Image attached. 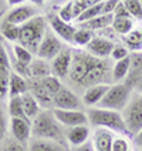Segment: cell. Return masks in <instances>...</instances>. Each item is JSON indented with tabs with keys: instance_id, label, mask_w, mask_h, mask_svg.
Instances as JSON below:
<instances>
[{
	"instance_id": "37",
	"label": "cell",
	"mask_w": 142,
	"mask_h": 151,
	"mask_svg": "<svg viewBox=\"0 0 142 151\" xmlns=\"http://www.w3.org/2000/svg\"><path fill=\"white\" fill-rule=\"evenodd\" d=\"M59 17L63 20V22H66V23H70L71 20H74V14H73V1H67L63 7L60 9Z\"/></svg>"
},
{
	"instance_id": "12",
	"label": "cell",
	"mask_w": 142,
	"mask_h": 151,
	"mask_svg": "<svg viewBox=\"0 0 142 151\" xmlns=\"http://www.w3.org/2000/svg\"><path fill=\"white\" fill-rule=\"evenodd\" d=\"M71 63H73V53L70 50H61V53L51 63L53 76H56L57 78L68 76L70 68H71Z\"/></svg>"
},
{
	"instance_id": "33",
	"label": "cell",
	"mask_w": 142,
	"mask_h": 151,
	"mask_svg": "<svg viewBox=\"0 0 142 151\" xmlns=\"http://www.w3.org/2000/svg\"><path fill=\"white\" fill-rule=\"evenodd\" d=\"M124 4L131 17H134L136 20H142V4L139 0H125Z\"/></svg>"
},
{
	"instance_id": "23",
	"label": "cell",
	"mask_w": 142,
	"mask_h": 151,
	"mask_svg": "<svg viewBox=\"0 0 142 151\" xmlns=\"http://www.w3.org/2000/svg\"><path fill=\"white\" fill-rule=\"evenodd\" d=\"M122 40L125 43V47L131 51H142V30L134 29L131 33L122 36Z\"/></svg>"
},
{
	"instance_id": "43",
	"label": "cell",
	"mask_w": 142,
	"mask_h": 151,
	"mask_svg": "<svg viewBox=\"0 0 142 151\" xmlns=\"http://www.w3.org/2000/svg\"><path fill=\"white\" fill-rule=\"evenodd\" d=\"M3 151H26V148L21 145V144H17V143H10L4 148Z\"/></svg>"
},
{
	"instance_id": "4",
	"label": "cell",
	"mask_w": 142,
	"mask_h": 151,
	"mask_svg": "<svg viewBox=\"0 0 142 151\" xmlns=\"http://www.w3.org/2000/svg\"><path fill=\"white\" fill-rule=\"evenodd\" d=\"M131 97V88L126 84H114L109 87V90L105 93L104 99L98 103V109L112 110L119 111L126 107Z\"/></svg>"
},
{
	"instance_id": "9",
	"label": "cell",
	"mask_w": 142,
	"mask_h": 151,
	"mask_svg": "<svg viewBox=\"0 0 142 151\" xmlns=\"http://www.w3.org/2000/svg\"><path fill=\"white\" fill-rule=\"evenodd\" d=\"M37 10L33 4H20L17 7H13L7 14H6V22L11 23L14 26H23L24 23H27L29 20H31L33 17H36Z\"/></svg>"
},
{
	"instance_id": "40",
	"label": "cell",
	"mask_w": 142,
	"mask_h": 151,
	"mask_svg": "<svg viewBox=\"0 0 142 151\" xmlns=\"http://www.w3.org/2000/svg\"><path fill=\"white\" fill-rule=\"evenodd\" d=\"M129 17H131V14L128 13L124 1H119L115 12H114V19H129Z\"/></svg>"
},
{
	"instance_id": "47",
	"label": "cell",
	"mask_w": 142,
	"mask_h": 151,
	"mask_svg": "<svg viewBox=\"0 0 142 151\" xmlns=\"http://www.w3.org/2000/svg\"><path fill=\"white\" fill-rule=\"evenodd\" d=\"M134 151H142V150H141V148H139V150H134Z\"/></svg>"
},
{
	"instance_id": "32",
	"label": "cell",
	"mask_w": 142,
	"mask_h": 151,
	"mask_svg": "<svg viewBox=\"0 0 142 151\" xmlns=\"http://www.w3.org/2000/svg\"><path fill=\"white\" fill-rule=\"evenodd\" d=\"M94 33L90 30H84V29H77L74 33V39H73V44L77 46H84L87 47V44L92 40Z\"/></svg>"
},
{
	"instance_id": "24",
	"label": "cell",
	"mask_w": 142,
	"mask_h": 151,
	"mask_svg": "<svg viewBox=\"0 0 142 151\" xmlns=\"http://www.w3.org/2000/svg\"><path fill=\"white\" fill-rule=\"evenodd\" d=\"M129 70H131V56L119 60V61H117L114 64V67H112V80L114 81L124 80Z\"/></svg>"
},
{
	"instance_id": "19",
	"label": "cell",
	"mask_w": 142,
	"mask_h": 151,
	"mask_svg": "<svg viewBox=\"0 0 142 151\" xmlns=\"http://www.w3.org/2000/svg\"><path fill=\"white\" fill-rule=\"evenodd\" d=\"M114 22V14H100L92 20H88L85 23L80 24V29L84 30H90V32H97V30H104V29H108L112 26Z\"/></svg>"
},
{
	"instance_id": "30",
	"label": "cell",
	"mask_w": 142,
	"mask_h": 151,
	"mask_svg": "<svg viewBox=\"0 0 142 151\" xmlns=\"http://www.w3.org/2000/svg\"><path fill=\"white\" fill-rule=\"evenodd\" d=\"M9 113H10L11 118H27L24 114V110H23L21 97H11L10 99V101H9Z\"/></svg>"
},
{
	"instance_id": "39",
	"label": "cell",
	"mask_w": 142,
	"mask_h": 151,
	"mask_svg": "<svg viewBox=\"0 0 142 151\" xmlns=\"http://www.w3.org/2000/svg\"><path fill=\"white\" fill-rule=\"evenodd\" d=\"M111 56H112V59L115 60V61H119V60L125 59L129 56V50L126 49L125 46H121V44H115L114 46V50L111 53Z\"/></svg>"
},
{
	"instance_id": "22",
	"label": "cell",
	"mask_w": 142,
	"mask_h": 151,
	"mask_svg": "<svg viewBox=\"0 0 142 151\" xmlns=\"http://www.w3.org/2000/svg\"><path fill=\"white\" fill-rule=\"evenodd\" d=\"M21 103H23V110H24L26 117L29 120H34L40 114V104L31 96L30 91H27L26 94L21 96Z\"/></svg>"
},
{
	"instance_id": "1",
	"label": "cell",
	"mask_w": 142,
	"mask_h": 151,
	"mask_svg": "<svg viewBox=\"0 0 142 151\" xmlns=\"http://www.w3.org/2000/svg\"><path fill=\"white\" fill-rule=\"evenodd\" d=\"M87 117H88V121L95 128H107V130L119 133V134H129L124 117L119 111L95 107V109H90L87 111Z\"/></svg>"
},
{
	"instance_id": "41",
	"label": "cell",
	"mask_w": 142,
	"mask_h": 151,
	"mask_svg": "<svg viewBox=\"0 0 142 151\" xmlns=\"http://www.w3.org/2000/svg\"><path fill=\"white\" fill-rule=\"evenodd\" d=\"M118 3L117 0H107V1H102V14H114L115 9H117Z\"/></svg>"
},
{
	"instance_id": "14",
	"label": "cell",
	"mask_w": 142,
	"mask_h": 151,
	"mask_svg": "<svg viewBox=\"0 0 142 151\" xmlns=\"http://www.w3.org/2000/svg\"><path fill=\"white\" fill-rule=\"evenodd\" d=\"M50 24L51 29L56 36H59L60 39H63L64 42L67 43H73V39H74V33H75V29L74 26H71L70 23H66L63 22L59 16H53L50 19Z\"/></svg>"
},
{
	"instance_id": "6",
	"label": "cell",
	"mask_w": 142,
	"mask_h": 151,
	"mask_svg": "<svg viewBox=\"0 0 142 151\" xmlns=\"http://www.w3.org/2000/svg\"><path fill=\"white\" fill-rule=\"evenodd\" d=\"M122 117L131 135L138 134L142 130V94L134 96L124 109Z\"/></svg>"
},
{
	"instance_id": "29",
	"label": "cell",
	"mask_w": 142,
	"mask_h": 151,
	"mask_svg": "<svg viewBox=\"0 0 142 151\" xmlns=\"http://www.w3.org/2000/svg\"><path fill=\"white\" fill-rule=\"evenodd\" d=\"M100 14H102V1H97L94 6H91L90 9H87L75 22H77L78 24H81V23H85V22H88V20L95 19V17L100 16Z\"/></svg>"
},
{
	"instance_id": "20",
	"label": "cell",
	"mask_w": 142,
	"mask_h": 151,
	"mask_svg": "<svg viewBox=\"0 0 142 151\" xmlns=\"http://www.w3.org/2000/svg\"><path fill=\"white\" fill-rule=\"evenodd\" d=\"M29 74L33 80H43L51 76V66L47 64V61L43 59H33L29 66Z\"/></svg>"
},
{
	"instance_id": "34",
	"label": "cell",
	"mask_w": 142,
	"mask_h": 151,
	"mask_svg": "<svg viewBox=\"0 0 142 151\" xmlns=\"http://www.w3.org/2000/svg\"><path fill=\"white\" fill-rule=\"evenodd\" d=\"M95 3L97 1H94V0H75V1H73V14H74V19L77 20L87 9L94 6Z\"/></svg>"
},
{
	"instance_id": "5",
	"label": "cell",
	"mask_w": 142,
	"mask_h": 151,
	"mask_svg": "<svg viewBox=\"0 0 142 151\" xmlns=\"http://www.w3.org/2000/svg\"><path fill=\"white\" fill-rule=\"evenodd\" d=\"M102 59H97L88 53H83V51H77L73 54V63H71V68H70V78L75 81V83H81L84 77L91 71Z\"/></svg>"
},
{
	"instance_id": "31",
	"label": "cell",
	"mask_w": 142,
	"mask_h": 151,
	"mask_svg": "<svg viewBox=\"0 0 142 151\" xmlns=\"http://www.w3.org/2000/svg\"><path fill=\"white\" fill-rule=\"evenodd\" d=\"M13 51H14V57H16V60L20 63V64L29 67L30 63L33 61V54L27 50V49H24L23 46L14 44V46H13Z\"/></svg>"
},
{
	"instance_id": "27",
	"label": "cell",
	"mask_w": 142,
	"mask_h": 151,
	"mask_svg": "<svg viewBox=\"0 0 142 151\" xmlns=\"http://www.w3.org/2000/svg\"><path fill=\"white\" fill-rule=\"evenodd\" d=\"M0 33L4 39H7L10 42H19L20 37V27L9 23L6 20H3V23L0 26Z\"/></svg>"
},
{
	"instance_id": "26",
	"label": "cell",
	"mask_w": 142,
	"mask_h": 151,
	"mask_svg": "<svg viewBox=\"0 0 142 151\" xmlns=\"http://www.w3.org/2000/svg\"><path fill=\"white\" fill-rule=\"evenodd\" d=\"M30 151H64V148L56 141L49 140H34L30 144Z\"/></svg>"
},
{
	"instance_id": "42",
	"label": "cell",
	"mask_w": 142,
	"mask_h": 151,
	"mask_svg": "<svg viewBox=\"0 0 142 151\" xmlns=\"http://www.w3.org/2000/svg\"><path fill=\"white\" fill-rule=\"evenodd\" d=\"M4 134H6V120L3 116V111L0 110V143L4 138Z\"/></svg>"
},
{
	"instance_id": "21",
	"label": "cell",
	"mask_w": 142,
	"mask_h": 151,
	"mask_svg": "<svg viewBox=\"0 0 142 151\" xmlns=\"http://www.w3.org/2000/svg\"><path fill=\"white\" fill-rule=\"evenodd\" d=\"M29 91V83L17 73H10V84H9V96L11 97H21Z\"/></svg>"
},
{
	"instance_id": "15",
	"label": "cell",
	"mask_w": 142,
	"mask_h": 151,
	"mask_svg": "<svg viewBox=\"0 0 142 151\" xmlns=\"http://www.w3.org/2000/svg\"><path fill=\"white\" fill-rule=\"evenodd\" d=\"M10 128L17 141L24 143L31 135V121L27 118H11Z\"/></svg>"
},
{
	"instance_id": "28",
	"label": "cell",
	"mask_w": 142,
	"mask_h": 151,
	"mask_svg": "<svg viewBox=\"0 0 142 151\" xmlns=\"http://www.w3.org/2000/svg\"><path fill=\"white\" fill-rule=\"evenodd\" d=\"M40 83H41V86L46 88V91L49 93L53 99H54V96H57V94L60 93V90L63 88V86H61V83H60V80L56 77V76H49V77H46V78L40 80Z\"/></svg>"
},
{
	"instance_id": "13",
	"label": "cell",
	"mask_w": 142,
	"mask_h": 151,
	"mask_svg": "<svg viewBox=\"0 0 142 151\" xmlns=\"http://www.w3.org/2000/svg\"><path fill=\"white\" fill-rule=\"evenodd\" d=\"M114 138H115L114 131L107 130V128H95L92 147L95 151H111Z\"/></svg>"
},
{
	"instance_id": "48",
	"label": "cell",
	"mask_w": 142,
	"mask_h": 151,
	"mask_svg": "<svg viewBox=\"0 0 142 151\" xmlns=\"http://www.w3.org/2000/svg\"><path fill=\"white\" fill-rule=\"evenodd\" d=\"M141 4H142V1H141Z\"/></svg>"
},
{
	"instance_id": "45",
	"label": "cell",
	"mask_w": 142,
	"mask_h": 151,
	"mask_svg": "<svg viewBox=\"0 0 142 151\" xmlns=\"http://www.w3.org/2000/svg\"><path fill=\"white\" fill-rule=\"evenodd\" d=\"M135 144L142 150V130L138 133V134H135Z\"/></svg>"
},
{
	"instance_id": "25",
	"label": "cell",
	"mask_w": 142,
	"mask_h": 151,
	"mask_svg": "<svg viewBox=\"0 0 142 151\" xmlns=\"http://www.w3.org/2000/svg\"><path fill=\"white\" fill-rule=\"evenodd\" d=\"M111 27L115 33L121 34V36H126L134 30V20L131 17L129 19H114Z\"/></svg>"
},
{
	"instance_id": "3",
	"label": "cell",
	"mask_w": 142,
	"mask_h": 151,
	"mask_svg": "<svg viewBox=\"0 0 142 151\" xmlns=\"http://www.w3.org/2000/svg\"><path fill=\"white\" fill-rule=\"evenodd\" d=\"M31 134H34L40 140L49 141H61L63 131L60 128L57 120L54 118L53 113H40L33 120L31 124Z\"/></svg>"
},
{
	"instance_id": "10",
	"label": "cell",
	"mask_w": 142,
	"mask_h": 151,
	"mask_svg": "<svg viewBox=\"0 0 142 151\" xmlns=\"http://www.w3.org/2000/svg\"><path fill=\"white\" fill-rule=\"evenodd\" d=\"M53 106L59 110H78L81 103H80V99L77 97L75 93H73L66 87H63L59 94L54 96Z\"/></svg>"
},
{
	"instance_id": "18",
	"label": "cell",
	"mask_w": 142,
	"mask_h": 151,
	"mask_svg": "<svg viewBox=\"0 0 142 151\" xmlns=\"http://www.w3.org/2000/svg\"><path fill=\"white\" fill-rule=\"evenodd\" d=\"M29 91L31 93V96L37 100V103H39L40 106L49 107V106L53 104V97L46 91V88L41 86L40 80H33V78H31V80L29 81Z\"/></svg>"
},
{
	"instance_id": "16",
	"label": "cell",
	"mask_w": 142,
	"mask_h": 151,
	"mask_svg": "<svg viewBox=\"0 0 142 151\" xmlns=\"http://www.w3.org/2000/svg\"><path fill=\"white\" fill-rule=\"evenodd\" d=\"M109 87H111L109 84H98V86L88 87L83 96V103L91 109L92 106H98V103L104 99V96L109 90Z\"/></svg>"
},
{
	"instance_id": "35",
	"label": "cell",
	"mask_w": 142,
	"mask_h": 151,
	"mask_svg": "<svg viewBox=\"0 0 142 151\" xmlns=\"http://www.w3.org/2000/svg\"><path fill=\"white\" fill-rule=\"evenodd\" d=\"M9 84H10V71L0 73V100H4L9 96Z\"/></svg>"
},
{
	"instance_id": "38",
	"label": "cell",
	"mask_w": 142,
	"mask_h": 151,
	"mask_svg": "<svg viewBox=\"0 0 142 151\" xmlns=\"http://www.w3.org/2000/svg\"><path fill=\"white\" fill-rule=\"evenodd\" d=\"M9 68H10V60H9L7 50L4 47V43L0 39V73L9 71Z\"/></svg>"
},
{
	"instance_id": "11",
	"label": "cell",
	"mask_w": 142,
	"mask_h": 151,
	"mask_svg": "<svg viewBox=\"0 0 142 151\" xmlns=\"http://www.w3.org/2000/svg\"><path fill=\"white\" fill-rule=\"evenodd\" d=\"M114 42H109L107 39H102L100 36H94L92 40L87 44V51L97 59H104L109 56L114 50Z\"/></svg>"
},
{
	"instance_id": "17",
	"label": "cell",
	"mask_w": 142,
	"mask_h": 151,
	"mask_svg": "<svg viewBox=\"0 0 142 151\" xmlns=\"http://www.w3.org/2000/svg\"><path fill=\"white\" fill-rule=\"evenodd\" d=\"M66 137H67V141L71 145L80 147V145L87 143V140L90 137V128H88V126L70 127L66 131Z\"/></svg>"
},
{
	"instance_id": "46",
	"label": "cell",
	"mask_w": 142,
	"mask_h": 151,
	"mask_svg": "<svg viewBox=\"0 0 142 151\" xmlns=\"http://www.w3.org/2000/svg\"><path fill=\"white\" fill-rule=\"evenodd\" d=\"M136 88H138V91L142 94V76H141V78L136 81Z\"/></svg>"
},
{
	"instance_id": "8",
	"label": "cell",
	"mask_w": 142,
	"mask_h": 151,
	"mask_svg": "<svg viewBox=\"0 0 142 151\" xmlns=\"http://www.w3.org/2000/svg\"><path fill=\"white\" fill-rule=\"evenodd\" d=\"M53 116L57 120L59 124L70 127H77V126H87L88 123V117L87 114L80 111V110H53Z\"/></svg>"
},
{
	"instance_id": "7",
	"label": "cell",
	"mask_w": 142,
	"mask_h": 151,
	"mask_svg": "<svg viewBox=\"0 0 142 151\" xmlns=\"http://www.w3.org/2000/svg\"><path fill=\"white\" fill-rule=\"evenodd\" d=\"M61 50H63V46H61V42L59 40V37L54 34V32L47 30L36 54L39 56V59L54 60L61 53Z\"/></svg>"
},
{
	"instance_id": "36",
	"label": "cell",
	"mask_w": 142,
	"mask_h": 151,
	"mask_svg": "<svg viewBox=\"0 0 142 151\" xmlns=\"http://www.w3.org/2000/svg\"><path fill=\"white\" fill-rule=\"evenodd\" d=\"M111 151H131V144L124 135H115Z\"/></svg>"
},
{
	"instance_id": "2",
	"label": "cell",
	"mask_w": 142,
	"mask_h": 151,
	"mask_svg": "<svg viewBox=\"0 0 142 151\" xmlns=\"http://www.w3.org/2000/svg\"><path fill=\"white\" fill-rule=\"evenodd\" d=\"M47 27H46V19L43 16H36L27 23L20 26V37L19 42L20 46L30 51L31 54L37 53L43 39L46 36Z\"/></svg>"
},
{
	"instance_id": "44",
	"label": "cell",
	"mask_w": 142,
	"mask_h": 151,
	"mask_svg": "<svg viewBox=\"0 0 142 151\" xmlns=\"http://www.w3.org/2000/svg\"><path fill=\"white\" fill-rule=\"evenodd\" d=\"M74 151H95V150H94L92 144L85 143V144H83V145H80V147H77Z\"/></svg>"
}]
</instances>
